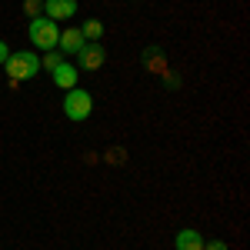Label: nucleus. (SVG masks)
<instances>
[{"mask_svg":"<svg viewBox=\"0 0 250 250\" xmlns=\"http://www.w3.org/2000/svg\"><path fill=\"white\" fill-rule=\"evenodd\" d=\"M27 37L34 47H43V50H57V37H60V27L57 20L50 17H34L30 20V30H27Z\"/></svg>","mask_w":250,"mask_h":250,"instance_id":"1","label":"nucleus"},{"mask_svg":"<svg viewBox=\"0 0 250 250\" xmlns=\"http://www.w3.org/2000/svg\"><path fill=\"white\" fill-rule=\"evenodd\" d=\"M3 67H7L10 80H30L40 74V57L34 50H20V54H10Z\"/></svg>","mask_w":250,"mask_h":250,"instance_id":"2","label":"nucleus"},{"mask_svg":"<svg viewBox=\"0 0 250 250\" xmlns=\"http://www.w3.org/2000/svg\"><path fill=\"white\" fill-rule=\"evenodd\" d=\"M90 110H94V97L87 94V90H80V87L67 90V97H63V114L70 117V120H87Z\"/></svg>","mask_w":250,"mask_h":250,"instance_id":"3","label":"nucleus"},{"mask_svg":"<svg viewBox=\"0 0 250 250\" xmlns=\"http://www.w3.org/2000/svg\"><path fill=\"white\" fill-rule=\"evenodd\" d=\"M104 60H107V50H104L100 43H83V50L77 54L80 70H100V67H104Z\"/></svg>","mask_w":250,"mask_h":250,"instance_id":"4","label":"nucleus"},{"mask_svg":"<svg viewBox=\"0 0 250 250\" xmlns=\"http://www.w3.org/2000/svg\"><path fill=\"white\" fill-rule=\"evenodd\" d=\"M83 34H80L77 27H67V30H60V37H57V50L60 54H70V57H77L80 50H83Z\"/></svg>","mask_w":250,"mask_h":250,"instance_id":"5","label":"nucleus"},{"mask_svg":"<svg viewBox=\"0 0 250 250\" xmlns=\"http://www.w3.org/2000/svg\"><path fill=\"white\" fill-rule=\"evenodd\" d=\"M43 14L50 20H70L77 14V0H43Z\"/></svg>","mask_w":250,"mask_h":250,"instance_id":"6","label":"nucleus"},{"mask_svg":"<svg viewBox=\"0 0 250 250\" xmlns=\"http://www.w3.org/2000/svg\"><path fill=\"white\" fill-rule=\"evenodd\" d=\"M54 83H57V87H63V90H74V87H77V67L63 60L57 70H54Z\"/></svg>","mask_w":250,"mask_h":250,"instance_id":"7","label":"nucleus"},{"mask_svg":"<svg viewBox=\"0 0 250 250\" xmlns=\"http://www.w3.org/2000/svg\"><path fill=\"white\" fill-rule=\"evenodd\" d=\"M177 250H204V237L193 227H184V230L177 233Z\"/></svg>","mask_w":250,"mask_h":250,"instance_id":"8","label":"nucleus"},{"mask_svg":"<svg viewBox=\"0 0 250 250\" xmlns=\"http://www.w3.org/2000/svg\"><path fill=\"white\" fill-rule=\"evenodd\" d=\"M80 34H83L87 43H100V37H104V23H100V20H87Z\"/></svg>","mask_w":250,"mask_h":250,"instance_id":"9","label":"nucleus"},{"mask_svg":"<svg viewBox=\"0 0 250 250\" xmlns=\"http://www.w3.org/2000/svg\"><path fill=\"white\" fill-rule=\"evenodd\" d=\"M60 63H63L60 50H47V54H43V60H40V67H43V70H57Z\"/></svg>","mask_w":250,"mask_h":250,"instance_id":"10","label":"nucleus"},{"mask_svg":"<svg viewBox=\"0 0 250 250\" xmlns=\"http://www.w3.org/2000/svg\"><path fill=\"white\" fill-rule=\"evenodd\" d=\"M23 10H27V17H43V0H23Z\"/></svg>","mask_w":250,"mask_h":250,"instance_id":"11","label":"nucleus"},{"mask_svg":"<svg viewBox=\"0 0 250 250\" xmlns=\"http://www.w3.org/2000/svg\"><path fill=\"white\" fill-rule=\"evenodd\" d=\"M164 83H167V87L173 90V87H180V77H173L170 70H167V74H164Z\"/></svg>","mask_w":250,"mask_h":250,"instance_id":"12","label":"nucleus"},{"mask_svg":"<svg viewBox=\"0 0 250 250\" xmlns=\"http://www.w3.org/2000/svg\"><path fill=\"white\" fill-rule=\"evenodd\" d=\"M204 250H227L224 240H210V244H204Z\"/></svg>","mask_w":250,"mask_h":250,"instance_id":"13","label":"nucleus"},{"mask_svg":"<svg viewBox=\"0 0 250 250\" xmlns=\"http://www.w3.org/2000/svg\"><path fill=\"white\" fill-rule=\"evenodd\" d=\"M7 57H10V47H7V43L0 40V63H7Z\"/></svg>","mask_w":250,"mask_h":250,"instance_id":"14","label":"nucleus"}]
</instances>
